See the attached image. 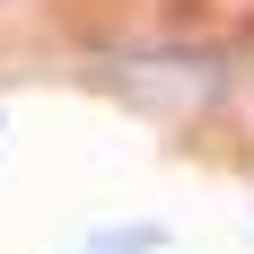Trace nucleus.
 I'll return each instance as SVG.
<instances>
[]
</instances>
